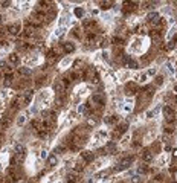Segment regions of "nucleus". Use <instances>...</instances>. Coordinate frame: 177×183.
Here are the masks:
<instances>
[{
	"label": "nucleus",
	"mask_w": 177,
	"mask_h": 183,
	"mask_svg": "<svg viewBox=\"0 0 177 183\" xmlns=\"http://www.w3.org/2000/svg\"><path fill=\"white\" fill-rule=\"evenodd\" d=\"M18 55L17 54H11L9 55V58H8V61H9V64H12V66H15V64H18Z\"/></svg>",
	"instance_id": "obj_25"
},
{
	"label": "nucleus",
	"mask_w": 177,
	"mask_h": 183,
	"mask_svg": "<svg viewBox=\"0 0 177 183\" xmlns=\"http://www.w3.org/2000/svg\"><path fill=\"white\" fill-rule=\"evenodd\" d=\"M6 31L9 32V35H18L20 34V31H21V28H20V25H11V26H8L6 28Z\"/></svg>",
	"instance_id": "obj_13"
},
{
	"label": "nucleus",
	"mask_w": 177,
	"mask_h": 183,
	"mask_svg": "<svg viewBox=\"0 0 177 183\" xmlns=\"http://www.w3.org/2000/svg\"><path fill=\"white\" fill-rule=\"evenodd\" d=\"M151 37H153V40H156V41H160V38H162V31H159V29L151 31Z\"/></svg>",
	"instance_id": "obj_24"
},
{
	"label": "nucleus",
	"mask_w": 177,
	"mask_h": 183,
	"mask_svg": "<svg viewBox=\"0 0 177 183\" xmlns=\"http://www.w3.org/2000/svg\"><path fill=\"white\" fill-rule=\"evenodd\" d=\"M66 84L61 81V79H58V81H55V84H54V88H55V92L57 93H64V90H66Z\"/></svg>",
	"instance_id": "obj_11"
},
{
	"label": "nucleus",
	"mask_w": 177,
	"mask_h": 183,
	"mask_svg": "<svg viewBox=\"0 0 177 183\" xmlns=\"http://www.w3.org/2000/svg\"><path fill=\"white\" fill-rule=\"evenodd\" d=\"M99 5H101V8H103V9H110L112 5H113V2H101Z\"/></svg>",
	"instance_id": "obj_32"
},
{
	"label": "nucleus",
	"mask_w": 177,
	"mask_h": 183,
	"mask_svg": "<svg viewBox=\"0 0 177 183\" xmlns=\"http://www.w3.org/2000/svg\"><path fill=\"white\" fill-rule=\"evenodd\" d=\"M24 151H26V150H24V147H20V145H18V147L15 148V157H17L18 160H21V159L24 157Z\"/></svg>",
	"instance_id": "obj_22"
},
{
	"label": "nucleus",
	"mask_w": 177,
	"mask_h": 183,
	"mask_svg": "<svg viewBox=\"0 0 177 183\" xmlns=\"http://www.w3.org/2000/svg\"><path fill=\"white\" fill-rule=\"evenodd\" d=\"M172 131H174V127H172V124H169V125L166 124V127H165V133H169V134H171Z\"/></svg>",
	"instance_id": "obj_36"
},
{
	"label": "nucleus",
	"mask_w": 177,
	"mask_h": 183,
	"mask_svg": "<svg viewBox=\"0 0 177 183\" xmlns=\"http://www.w3.org/2000/svg\"><path fill=\"white\" fill-rule=\"evenodd\" d=\"M172 43H174V46H177V35L172 38Z\"/></svg>",
	"instance_id": "obj_44"
},
{
	"label": "nucleus",
	"mask_w": 177,
	"mask_h": 183,
	"mask_svg": "<svg viewBox=\"0 0 177 183\" xmlns=\"http://www.w3.org/2000/svg\"><path fill=\"white\" fill-rule=\"evenodd\" d=\"M57 60H58V55L54 52V49H50V51L46 52V64L50 66V64H54Z\"/></svg>",
	"instance_id": "obj_7"
},
{
	"label": "nucleus",
	"mask_w": 177,
	"mask_h": 183,
	"mask_svg": "<svg viewBox=\"0 0 177 183\" xmlns=\"http://www.w3.org/2000/svg\"><path fill=\"white\" fill-rule=\"evenodd\" d=\"M75 14H77L78 17H81L83 15V9L81 8H77V9H75Z\"/></svg>",
	"instance_id": "obj_38"
},
{
	"label": "nucleus",
	"mask_w": 177,
	"mask_h": 183,
	"mask_svg": "<svg viewBox=\"0 0 177 183\" xmlns=\"http://www.w3.org/2000/svg\"><path fill=\"white\" fill-rule=\"evenodd\" d=\"M18 72H20V75H26V76L31 75V70H28V69H23V67L18 69Z\"/></svg>",
	"instance_id": "obj_34"
},
{
	"label": "nucleus",
	"mask_w": 177,
	"mask_h": 183,
	"mask_svg": "<svg viewBox=\"0 0 177 183\" xmlns=\"http://www.w3.org/2000/svg\"><path fill=\"white\" fill-rule=\"evenodd\" d=\"M47 131H49V130H47V128H46L44 125H41L40 128H37V130H35V133H37V136H40V137H46V134H47Z\"/></svg>",
	"instance_id": "obj_23"
},
{
	"label": "nucleus",
	"mask_w": 177,
	"mask_h": 183,
	"mask_svg": "<svg viewBox=\"0 0 177 183\" xmlns=\"http://www.w3.org/2000/svg\"><path fill=\"white\" fill-rule=\"evenodd\" d=\"M172 183H177V181H172Z\"/></svg>",
	"instance_id": "obj_48"
},
{
	"label": "nucleus",
	"mask_w": 177,
	"mask_h": 183,
	"mask_svg": "<svg viewBox=\"0 0 177 183\" xmlns=\"http://www.w3.org/2000/svg\"><path fill=\"white\" fill-rule=\"evenodd\" d=\"M133 160H134V157L133 156H128V157H124L122 160H121V163H119V166H116V171H122V169H125V168H128L131 163H133Z\"/></svg>",
	"instance_id": "obj_5"
},
{
	"label": "nucleus",
	"mask_w": 177,
	"mask_h": 183,
	"mask_svg": "<svg viewBox=\"0 0 177 183\" xmlns=\"http://www.w3.org/2000/svg\"><path fill=\"white\" fill-rule=\"evenodd\" d=\"M6 180H8V183H17L18 180H20V175H18V171H17V168H8L6 169V177H5Z\"/></svg>",
	"instance_id": "obj_2"
},
{
	"label": "nucleus",
	"mask_w": 177,
	"mask_h": 183,
	"mask_svg": "<svg viewBox=\"0 0 177 183\" xmlns=\"http://www.w3.org/2000/svg\"><path fill=\"white\" fill-rule=\"evenodd\" d=\"M73 78H75V73H70V72H67V73H64V76L61 78V81L67 85L69 82H72L73 81Z\"/></svg>",
	"instance_id": "obj_21"
},
{
	"label": "nucleus",
	"mask_w": 177,
	"mask_h": 183,
	"mask_svg": "<svg viewBox=\"0 0 177 183\" xmlns=\"http://www.w3.org/2000/svg\"><path fill=\"white\" fill-rule=\"evenodd\" d=\"M172 156H174V159H177V150H174V153H172Z\"/></svg>",
	"instance_id": "obj_45"
},
{
	"label": "nucleus",
	"mask_w": 177,
	"mask_h": 183,
	"mask_svg": "<svg viewBox=\"0 0 177 183\" xmlns=\"http://www.w3.org/2000/svg\"><path fill=\"white\" fill-rule=\"evenodd\" d=\"M46 81V78L44 76H38L37 79H35V87H40V85H43V82Z\"/></svg>",
	"instance_id": "obj_33"
},
{
	"label": "nucleus",
	"mask_w": 177,
	"mask_h": 183,
	"mask_svg": "<svg viewBox=\"0 0 177 183\" xmlns=\"http://www.w3.org/2000/svg\"><path fill=\"white\" fill-rule=\"evenodd\" d=\"M118 121V116H110V118H106V122L107 124H113V122H116Z\"/></svg>",
	"instance_id": "obj_35"
},
{
	"label": "nucleus",
	"mask_w": 177,
	"mask_h": 183,
	"mask_svg": "<svg viewBox=\"0 0 177 183\" xmlns=\"http://www.w3.org/2000/svg\"><path fill=\"white\" fill-rule=\"evenodd\" d=\"M66 181H67V183H78V181H80L78 174H77V172H69L67 177H66Z\"/></svg>",
	"instance_id": "obj_14"
},
{
	"label": "nucleus",
	"mask_w": 177,
	"mask_h": 183,
	"mask_svg": "<svg viewBox=\"0 0 177 183\" xmlns=\"http://www.w3.org/2000/svg\"><path fill=\"white\" fill-rule=\"evenodd\" d=\"M137 92H141V88L136 82H127L125 84V93L127 95H136Z\"/></svg>",
	"instance_id": "obj_6"
},
{
	"label": "nucleus",
	"mask_w": 177,
	"mask_h": 183,
	"mask_svg": "<svg viewBox=\"0 0 177 183\" xmlns=\"http://www.w3.org/2000/svg\"><path fill=\"white\" fill-rule=\"evenodd\" d=\"M0 5H2L3 8H6V6H9V5H11V2H0Z\"/></svg>",
	"instance_id": "obj_41"
},
{
	"label": "nucleus",
	"mask_w": 177,
	"mask_h": 183,
	"mask_svg": "<svg viewBox=\"0 0 177 183\" xmlns=\"http://www.w3.org/2000/svg\"><path fill=\"white\" fill-rule=\"evenodd\" d=\"M141 157H142L144 162H151V159H153V153H151L150 150H144Z\"/></svg>",
	"instance_id": "obj_16"
},
{
	"label": "nucleus",
	"mask_w": 177,
	"mask_h": 183,
	"mask_svg": "<svg viewBox=\"0 0 177 183\" xmlns=\"http://www.w3.org/2000/svg\"><path fill=\"white\" fill-rule=\"evenodd\" d=\"M139 181H141L139 177H134V178H133V183H139Z\"/></svg>",
	"instance_id": "obj_42"
},
{
	"label": "nucleus",
	"mask_w": 177,
	"mask_h": 183,
	"mask_svg": "<svg viewBox=\"0 0 177 183\" xmlns=\"http://www.w3.org/2000/svg\"><path fill=\"white\" fill-rule=\"evenodd\" d=\"M153 93H154V85H147L141 90V95L137 99V110H142L144 107H147L150 99L153 98Z\"/></svg>",
	"instance_id": "obj_1"
},
{
	"label": "nucleus",
	"mask_w": 177,
	"mask_h": 183,
	"mask_svg": "<svg viewBox=\"0 0 177 183\" xmlns=\"http://www.w3.org/2000/svg\"><path fill=\"white\" fill-rule=\"evenodd\" d=\"M148 171V166L147 165H142L141 168H139V172H147Z\"/></svg>",
	"instance_id": "obj_37"
},
{
	"label": "nucleus",
	"mask_w": 177,
	"mask_h": 183,
	"mask_svg": "<svg viewBox=\"0 0 177 183\" xmlns=\"http://www.w3.org/2000/svg\"><path fill=\"white\" fill-rule=\"evenodd\" d=\"M163 114H165V119H166L168 124H172V122L175 121V111H174L172 107L165 105V107H163Z\"/></svg>",
	"instance_id": "obj_4"
},
{
	"label": "nucleus",
	"mask_w": 177,
	"mask_h": 183,
	"mask_svg": "<svg viewBox=\"0 0 177 183\" xmlns=\"http://www.w3.org/2000/svg\"><path fill=\"white\" fill-rule=\"evenodd\" d=\"M23 122H24V118H23V116H21V118H18V124H23Z\"/></svg>",
	"instance_id": "obj_43"
},
{
	"label": "nucleus",
	"mask_w": 177,
	"mask_h": 183,
	"mask_svg": "<svg viewBox=\"0 0 177 183\" xmlns=\"http://www.w3.org/2000/svg\"><path fill=\"white\" fill-rule=\"evenodd\" d=\"M84 28H86L87 31H92V32H95L93 29L96 28V21H95V20H86V21H84Z\"/></svg>",
	"instance_id": "obj_17"
},
{
	"label": "nucleus",
	"mask_w": 177,
	"mask_h": 183,
	"mask_svg": "<svg viewBox=\"0 0 177 183\" xmlns=\"http://www.w3.org/2000/svg\"><path fill=\"white\" fill-rule=\"evenodd\" d=\"M136 6H137V3H136V2H125V3H124L122 11H124V14H130V12L136 11Z\"/></svg>",
	"instance_id": "obj_8"
},
{
	"label": "nucleus",
	"mask_w": 177,
	"mask_h": 183,
	"mask_svg": "<svg viewBox=\"0 0 177 183\" xmlns=\"http://www.w3.org/2000/svg\"><path fill=\"white\" fill-rule=\"evenodd\" d=\"M86 40L87 41H95L96 40V34L92 31H86Z\"/></svg>",
	"instance_id": "obj_26"
},
{
	"label": "nucleus",
	"mask_w": 177,
	"mask_h": 183,
	"mask_svg": "<svg viewBox=\"0 0 177 183\" xmlns=\"http://www.w3.org/2000/svg\"><path fill=\"white\" fill-rule=\"evenodd\" d=\"M148 21H150L153 26H157L159 23H160V17H159V14H157V12H151V14L148 15Z\"/></svg>",
	"instance_id": "obj_9"
},
{
	"label": "nucleus",
	"mask_w": 177,
	"mask_h": 183,
	"mask_svg": "<svg viewBox=\"0 0 177 183\" xmlns=\"http://www.w3.org/2000/svg\"><path fill=\"white\" fill-rule=\"evenodd\" d=\"M83 61L81 60H77V61H75L73 63V69H75V70H83Z\"/></svg>",
	"instance_id": "obj_30"
},
{
	"label": "nucleus",
	"mask_w": 177,
	"mask_h": 183,
	"mask_svg": "<svg viewBox=\"0 0 177 183\" xmlns=\"http://www.w3.org/2000/svg\"><path fill=\"white\" fill-rule=\"evenodd\" d=\"M122 63L127 66V67H130V69H137V63L133 58H130V57H124L122 58Z\"/></svg>",
	"instance_id": "obj_10"
},
{
	"label": "nucleus",
	"mask_w": 177,
	"mask_h": 183,
	"mask_svg": "<svg viewBox=\"0 0 177 183\" xmlns=\"http://www.w3.org/2000/svg\"><path fill=\"white\" fill-rule=\"evenodd\" d=\"M63 49H64V52H66V54H70V52H73V51H75V44H73V43H70V41L63 43Z\"/></svg>",
	"instance_id": "obj_19"
},
{
	"label": "nucleus",
	"mask_w": 177,
	"mask_h": 183,
	"mask_svg": "<svg viewBox=\"0 0 177 183\" xmlns=\"http://www.w3.org/2000/svg\"><path fill=\"white\" fill-rule=\"evenodd\" d=\"M31 125H32V128H34V130H37V128H40V127L43 125V122H41L40 119H35V121H32V122H31Z\"/></svg>",
	"instance_id": "obj_31"
},
{
	"label": "nucleus",
	"mask_w": 177,
	"mask_h": 183,
	"mask_svg": "<svg viewBox=\"0 0 177 183\" xmlns=\"http://www.w3.org/2000/svg\"><path fill=\"white\" fill-rule=\"evenodd\" d=\"M162 82H163V78H162V76H157V78H156V84H157V85H160Z\"/></svg>",
	"instance_id": "obj_39"
},
{
	"label": "nucleus",
	"mask_w": 177,
	"mask_h": 183,
	"mask_svg": "<svg viewBox=\"0 0 177 183\" xmlns=\"http://www.w3.org/2000/svg\"><path fill=\"white\" fill-rule=\"evenodd\" d=\"M0 25H2V17H0Z\"/></svg>",
	"instance_id": "obj_46"
},
{
	"label": "nucleus",
	"mask_w": 177,
	"mask_h": 183,
	"mask_svg": "<svg viewBox=\"0 0 177 183\" xmlns=\"http://www.w3.org/2000/svg\"><path fill=\"white\" fill-rule=\"evenodd\" d=\"M3 84H5V87L12 85V84H14V75H12V73H6V75L3 76Z\"/></svg>",
	"instance_id": "obj_15"
},
{
	"label": "nucleus",
	"mask_w": 177,
	"mask_h": 183,
	"mask_svg": "<svg viewBox=\"0 0 177 183\" xmlns=\"http://www.w3.org/2000/svg\"><path fill=\"white\" fill-rule=\"evenodd\" d=\"M104 102H106V101H104V96H103V95H93L92 99H90V105L95 107L96 110H103Z\"/></svg>",
	"instance_id": "obj_3"
},
{
	"label": "nucleus",
	"mask_w": 177,
	"mask_h": 183,
	"mask_svg": "<svg viewBox=\"0 0 177 183\" xmlns=\"http://www.w3.org/2000/svg\"><path fill=\"white\" fill-rule=\"evenodd\" d=\"M175 92H177V85H175Z\"/></svg>",
	"instance_id": "obj_47"
},
{
	"label": "nucleus",
	"mask_w": 177,
	"mask_h": 183,
	"mask_svg": "<svg viewBox=\"0 0 177 183\" xmlns=\"http://www.w3.org/2000/svg\"><path fill=\"white\" fill-rule=\"evenodd\" d=\"M81 157H83V162L89 163V162H92V160L95 159V154L92 151H83L81 153Z\"/></svg>",
	"instance_id": "obj_12"
},
{
	"label": "nucleus",
	"mask_w": 177,
	"mask_h": 183,
	"mask_svg": "<svg viewBox=\"0 0 177 183\" xmlns=\"http://www.w3.org/2000/svg\"><path fill=\"white\" fill-rule=\"evenodd\" d=\"M9 124H11V119H9V118H6V116L2 118V119H0V130L5 131V128H8Z\"/></svg>",
	"instance_id": "obj_20"
},
{
	"label": "nucleus",
	"mask_w": 177,
	"mask_h": 183,
	"mask_svg": "<svg viewBox=\"0 0 177 183\" xmlns=\"http://www.w3.org/2000/svg\"><path fill=\"white\" fill-rule=\"evenodd\" d=\"M83 169H84V162H83V163H75V165H73V171H75V172H81Z\"/></svg>",
	"instance_id": "obj_29"
},
{
	"label": "nucleus",
	"mask_w": 177,
	"mask_h": 183,
	"mask_svg": "<svg viewBox=\"0 0 177 183\" xmlns=\"http://www.w3.org/2000/svg\"><path fill=\"white\" fill-rule=\"evenodd\" d=\"M156 180H157V181H163V180H165V175H163V174H159V175L156 177Z\"/></svg>",
	"instance_id": "obj_40"
},
{
	"label": "nucleus",
	"mask_w": 177,
	"mask_h": 183,
	"mask_svg": "<svg viewBox=\"0 0 177 183\" xmlns=\"http://www.w3.org/2000/svg\"><path fill=\"white\" fill-rule=\"evenodd\" d=\"M127 128H128V124H127V122H124V124H118V125H116V131H115V133H118V134L121 136L122 133L127 131Z\"/></svg>",
	"instance_id": "obj_18"
},
{
	"label": "nucleus",
	"mask_w": 177,
	"mask_h": 183,
	"mask_svg": "<svg viewBox=\"0 0 177 183\" xmlns=\"http://www.w3.org/2000/svg\"><path fill=\"white\" fill-rule=\"evenodd\" d=\"M47 163H49L50 166H55V165H57V156H49V157H47Z\"/></svg>",
	"instance_id": "obj_28"
},
{
	"label": "nucleus",
	"mask_w": 177,
	"mask_h": 183,
	"mask_svg": "<svg viewBox=\"0 0 177 183\" xmlns=\"http://www.w3.org/2000/svg\"><path fill=\"white\" fill-rule=\"evenodd\" d=\"M113 44L116 46V48H118V46H124V38H121V37H113Z\"/></svg>",
	"instance_id": "obj_27"
}]
</instances>
